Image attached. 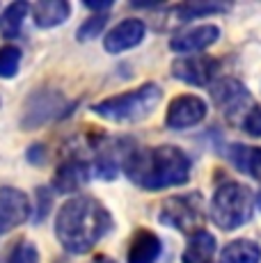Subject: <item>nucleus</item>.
Listing matches in <instances>:
<instances>
[{
  "mask_svg": "<svg viewBox=\"0 0 261 263\" xmlns=\"http://www.w3.org/2000/svg\"><path fill=\"white\" fill-rule=\"evenodd\" d=\"M122 167L135 185L156 192L185 183L193 165L179 146L158 144L152 149H128Z\"/></svg>",
  "mask_w": 261,
  "mask_h": 263,
  "instance_id": "obj_1",
  "label": "nucleus"
},
{
  "mask_svg": "<svg viewBox=\"0 0 261 263\" xmlns=\"http://www.w3.org/2000/svg\"><path fill=\"white\" fill-rule=\"evenodd\" d=\"M113 227L108 209L94 197H73L64 201L55 217V238L71 254L89 252Z\"/></svg>",
  "mask_w": 261,
  "mask_h": 263,
  "instance_id": "obj_2",
  "label": "nucleus"
},
{
  "mask_svg": "<svg viewBox=\"0 0 261 263\" xmlns=\"http://www.w3.org/2000/svg\"><path fill=\"white\" fill-rule=\"evenodd\" d=\"M160 99H163V92L158 85L144 83L138 89L99 101L92 110L101 119L115 121V124H133V121H142L144 117H149L160 103Z\"/></svg>",
  "mask_w": 261,
  "mask_h": 263,
  "instance_id": "obj_3",
  "label": "nucleus"
},
{
  "mask_svg": "<svg viewBox=\"0 0 261 263\" xmlns=\"http://www.w3.org/2000/svg\"><path fill=\"white\" fill-rule=\"evenodd\" d=\"M254 213V195L248 185L227 183L218 185L211 197V220L218 229L234 231L238 227L248 224Z\"/></svg>",
  "mask_w": 261,
  "mask_h": 263,
  "instance_id": "obj_4",
  "label": "nucleus"
},
{
  "mask_svg": "<svg viewBox=\"0 0 261 263\" xmlns=\"http://www.w3.org/2000/svg\"><path fill=\"white\" fill-rule=\"evenodd\" d=\"M158 220L163 224L172 227L177 231L193 236L197 231H204V201L202 195L190 192V195H177L163 201L158 211Z\"/></svg>",
  "mask_w": 261,
  "mask_h": 263,
  "instance_id": "obj_5",
  "label": "nucleus"
},
{
  "mask_svg": "<svg viewBox=\"0 0 261 263\" xmlns=\"http://www.w3.org/2000/svg\"><path fill=\"white\" fill-rule=\"evenodd\" d=\"M211 99L218 105V110L232 124H243L248 112L252 110V96L248 87L236 78H222L211 87Z\"/></svg>",
  "mask_w": 261,
  "mask_h": 263,
  "instance_id": "obj_6",
  "label": "nucleus"
},
{
  "mask_svg": "<svg viewBox=\"0 0 261 263\" xmlns=\"http://www.w3.org/2000/svg\"><path fill=\"white\" fill-rule=\"evenodd\" d=\"M64 110H67V101H64V96L60 92H55V89H37L26 101L21 126L26 130L39 128V126L60 117Z\"/></svg>",
  "mask_w": 261,
  "mask_h": 263,
  "instance_id": "obj_7",
  "label": "nucleus"
},
{
  "mask_svg": "<svg viewBox=\"0 0 261 263\" xmlns=\"http://www.w3.org/2000/svg\"><path fill=\"white\" fill-rule=\"evenodd\" d=\"M220 62L211 55H183L172 62V76L193 87H204L218 71Z\"/></svg>",
  "mask_w": 261,
  "mask_h": 263,
  "instance_id": "obj_8",
  "label": "nucleus"
},
{
  "mask_svg": "<svg viewBox=\"0 0 261 263\" xmlns=\"http://www.w3.org/2000/svg\"><path fill=\"white\" fill-rule=\"evenodd\" d=\"M207 112H209V105L204 103V99H199L195 94H181L177 99H172V103L167 105L165 124H167V128L183 130L204 121Z\"/></svg>",
  "mask_w": 261,
  "mask_h": 263,
  "instance_id": "obj_9",
  "label": "nucleus"
},
{
  "mask_svg": "<svg viewBox=\"0 0 261 263\" xmlns=\"http://www.w3.org/2000/svg\"><path fill=\"white\" fill-rule=\"evenodd\" d=\"M30 199L26 192L3 185L0 188V234L16 229L30 217Z\"/></svg>",
  "mask_w": 261,
  "mask_h": 263,
  "instance_id": "obj_10",
  "label": "nucleus"
},
{
  "mask_svg": "<svg viewBox=\"0 0 261 263\" xmlns=\"http://www.w3.org/2000/svg\"><path fill=\"white\" fill-rule=\"evenodd\" d=\"M144 23L140 18H124L122 23H117L103 39V46L108 53L117 55V53H124V50H130L135 48L140 42L144 39Z\"/></svg>",
  "mask_w": 261,
  "mask_h": 263,
  "instance_id": "obj_11",
  "label": "nucleus"
},
{
  "mask_svg": "<svg viewBox=\"0 0 261 263\" xmlns=\"http://www.w3.org/2000/svg\"><path fill=\"white\" fill-rule=\"evenodd\" d=\"M92 165L83 158H69L55 170L53 188L58 192H73L92 179Z\"/></svg>",
  "mask_w": 261,
  "mask_h": 263,
  "instance_id": "obj_12",
  "label": "nucleus"
},
{
  "mask_svg": "<svg viewBox=\"0 0 261 263\" xmlns=\"http://www.w3.org/2000/svg\"><path fill=\"white\" fill-rule=\"evenodd\" d=\"M220 37V28L218 25H199V28H193L188 32H181L177 37H172L170 42V48L174 53H199V50H207L209 46H213Z\"/></svg>",
  "mask_w": 261,
  "mask_h": 263,
  "instance_id": "obj_13",
  "label": "nucleus"
},
{
  "mask_svg": "<svg viewBox=\"0 0 261 263\" xmlns=\"http://www.w3.org/2000/svg\"><path fill=\"white\" fill-rule=\"evenodd\" d=\"M160 250H163V245H160L158 236L147 229H140L135 231L128 245V263H156Z\"/></svg>",
  "mask_w": 261,
  "mask_h": 263,
  "instance_id": "obj_14",
  "label": "nucleus"
},
{
  "mask_svg": "<svg viewBox=\"0 0 261 263\" xmlns=\"http://www.w3.org/2000/svg\"><path fill=\"white\" fill-rule=\"evenodd\" d=\"M71 14V7L64 0H39L32 7V18L37 28H53L64 23Z\"/></svg>",
  "mask_w": 261,
  "mask_h": 263,
  "instance_id": "obj_15",
  "label": "nucleus"
},
{
  "mask_svg": "<svg viewBox=\"0 0 261 263\" xmlns=\"http://www.w3.org/2000/svg\"><path fill=\"white\" fill-rule=\"evenodd\" d=\"M227 158L236 165V170L250 174L252 179H261V149L248 144H232Z\"/></svg>",
  "mask_w": 261,
  "mask_h": 263,
  "instance_id": "obj_16",
  "label": "nucleus"
},
{
  "mask_svg": "<svg viewBox=\"0 0 261 263\" xmlns=\"http://www.w3.org/2000/svg\"><path fill=\"white\" fill-rule=\"evenodd\" d=\"M220 263H261V247L259 242L250 238L232 240L220 254Z\"/></svg>",
  "mask_w": 261,
  "mask_h": 263,
  "instance_id": "obj_17",
  "label": "nucleus"
},
{
  "mask_svg": "<svg viewBox=\"0 0 261 263\" xmlns=\"http://www.w3.org/2000/svg\"><path fill=\"white\" fill-rule=\"evenodd\" d=\"M215 252V238L209 231H197L188 238L181 263H207Z\"/></svg>",
  "mask_w": 261,
  "mask_h": 263,
  "instance_id": "obj_18",
  "label": "nucleus"
},
{
  "mask_svg": "<svg viewBox=\"0 0 261 263\" xmlns=\"http://www.w3.org/2000/svg\"><path fill=\"white\" fill-rule=\"evenodd\" d=\"M28 9H30L28 3H12L9 7H5L3 16H0V34H3L5 39H16L18 37Z\"/></svg>",
  "mask_w": 261,
  "mask_h": 263,
  "instance_id": "obj_19",
  "label": "nucleus"
},
{
  "mask_svg": "<svg viewBox=\"0 0 261 263\" xmlns=\"http://www.w3.org/2000/svg\"><path fill=\"white\" fill-rule=\"evenodd\" d=\"M229 5H222V3H185V5H177V7L172 9L174 16H177V21H193V18H202V16H209V14H222L227 12Z\"/></svg>",
  "mask_w": 261,
  "mask_h": 263,
  "instance_id": "obj_20",
  "label": "nucleus"
},
{
  "mask_svg": "<svg viewBox=\"0 0 261 263\" xmlns=\"http://www.w3.org/2000/svg\"><path fill=\"white\" fill-rule=\"evenodd\" d=\"M21 64V50L16 46L0 48V78H14Z\"/></svg>",
  "mask_w": 261,
  "mask_h": 263,
  "instance_id": "obj_21",
  "label": "nucleus"
},
{
  "mask_svg": "<svg viewBox=\"0 0 261 263\" xmlns=\"http://www.w3.org/2000/svg\"><path fill=\"white\" fill-rule=\"evenodd\" d=\"M7 263H39V252L30 240H18L9 252Z\"/></svg>",
  "mask_w": 261,
  "mask_h": 263,
  "instance_id": "obj_22",
  "label": "nucleus"
},
{
  "mask_svg": "<svg viewBox=\"0 0 261 263\" xmlns=\"http://www.w3.org/2000/svg\"><path fill=\"white\" fill-rule=\"evenodd\" d=\"M105 23H108V14H94L92 18H87V21L80 25V30H78V39H80V42H87V39L97 37V34L103 30V25H105Z\"/></svg>",
  "mask_w": 261,
  "mask_h": 263,
  "instance_id": "obj_23",
  "label": "nucleus"
},
{
  "mask_svg": "<svg viewBox=\"0 0 261 263\" xmlns=\"http://www.w3.org/2000/svg\"><path fill=\"white\" fill-rule=\"evenodd\" d=\"M240 126H243V130L250 135V138H261V105L250 110L248 117L243 119Z\"/></svg>",
  "mask_w": 261,
  "mask_h": 263,
  "instance_id": "obj_24",
  "label": "nucleus"
},
{
  "mask_svg": "<svg viewBox=\"0 0 261 263\" xmlns=\"http://www.w3.org/2000/svg\"><path fill=\"white\" fill-rule=\"evenodd\" d=\"M37 199L42 201V209H39V204H37V213H34V217H37V222L42 220L44 215H46V211L51 209V195H48V190L46 188H37Z\"/></svg>",
  "mask_w": 261,
  "mask_h": 263,
  "instance_id": "obj_25",
  "label": "nucleus"
},
{
  "mask_svg": "<svg viewBox=\"0 0 261 263\" xmlns=\"http://www.w3.org/2000/svg\"><path fill=\"white\" fill-rule=\"evenodd\" d=\"M113 0H105V3H94V0H85V7H87V9H94V12H108V9L110 7H113Z\"/></svg>",
  "mask_w": 261,
  "mask_h": 263,
  "instance_id": "obj_26",
  "label": "nucleus"
},
{
  "mask_svg": "<svg viewBox=\"0 0 261 263\" xmlns=\"http://www.w3.org/2000/svg\"><path fill=\"white\" fill-rule=\"evenodd\" d=\"M28 158L32 160V163H39V160H44V158H46V154H44V146L42 144H34L32 149H30Z\"/></svg>",
  "mask_w": 261,
  "mask_h": 263,
  "instance_id": "obj_27",
  "label": "nucleus"
},
{
  "mask_svg": "<svg viewBox=\"0 0 261 263\" xmlns=\"http://www.w3.org/2000/svg\"><path fill=\"white\" fill-rule=\"evenodd\" d=\"M92 263H115L113 259H108V256H103V254H99V256H94V261Z\"/></svg>",
  "mask_w": 261,
  "mask_h": 263,
  "instance_id": "obj_28",
  "label": "nucleus"
},
{
  "mask_svg": "<svg viewBox=\"0 0 261 263\" xmlns=\"http://www.w3.org/2000/svg\"><path fill=\"white\" fill-rule=\"evenodd\" d=\"M254 204H257V206H259V211H261V190H259V195L254 197Z\"/></svg>",
  "mask_w": 261,
  "mask_h": 263,
  "instance_id": "obj_29",
  "label": "nucleus"
}]
</instances>
